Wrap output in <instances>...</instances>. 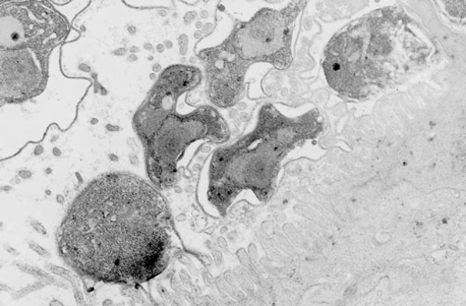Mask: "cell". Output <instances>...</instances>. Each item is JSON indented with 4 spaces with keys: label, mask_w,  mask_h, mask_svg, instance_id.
I'll return each instance as SVG.
<instances>
[{
    "label": "cell",
    "mask_w": 466,
    "mask_h": 306,
    "mask_svg": "<svg viewBox=\"0 0 466 306\" xmlns=\"http://www.w3.org/2000/svg\"><path fill=\"white\" fill-rule=\"evenodd\" d=\"M56 240L58 255L83 279L137 287L168 267L175 233L160 190L133 173L113 171L77 194Z\"/></svg>",
    "instance_id": "obj_1"
},
{
    "label": "cell",
    "mask_w": 466,
    "mask_h": 306,
    "mask_svg": "<svg viewBox=\"0 0 466 306\" xmlns=\"http://www.w3.org/2000/svg\"><path fill=\"white\" fill-rule=\"evenodd\" d=\"M436 47L423 27L400 6L372 11L347 24L324 48L321 66L329 87L363 100L426 68Z\"/></svg>",
    "instance_id": "obj_2"
},
{
    "label": "cell",
    "mask_w": 466,
    "mask_h": 306,
    "mask_svg": "<svg viewBox=\"0 0 466 306\" xmlns=\"http://www.w3.org/2000/svg\"><path fill=\"white\" fill-rule=\"evenodd\" d=\"M203 79L198 67L168 66L134 116L133 127L144 148L147 174L160 191L177 185L180 163L192 145H222L230 138L228 122L215 107L188 102Z\"/></svg>",
    "instance_id": "obj_3"
},
{
    "label": "cell",
    "mask_w": 466,
    "mask_h": 306,
    "mask_svg": "<svg viewBox=\"0 0 466 306\" xmlns=\"http://www.w3.org/2000/svg\"><path fill=\"white\" fill-rule=\"evenodd\" d=\"M324 130L317 108L289 117L272 104L263 105L250 132L212 154L201 183L204 199L221 217L244 193H252L261 203L269 201L285 158Z\"/></svg>",
    "instance_id": "obj_4"
},
{
    "label": "cell",
    "mask_w": 466,
    "mask_h": 306,
    "mask_svg": "<svg viewBox=\"0 0 466 306\" xmlns=\"http://www.w3.org/2000/svg\"><path fill=\"white\" fill-rule=\"evenodd\" d=\"M307 5V2H291L281 9L263 8L248 21H237L220 44L198 53L206 94L213 106L238 105L254 66L269 65L279 71L290 67L297 22Z\"/></svg>",
    "instance_id": "obj_5"
},
{
    "label": "cell",
    "mask_w": 466,
    "mask_h": 306,
    "mask_svg": "<svg viewBox=\"0 0 466 306\" xmlns=\"http://www.w3.org/2000/svg\"><path fill=\"white\" fill-rule=\"evenodd\" d=\"M73 22L51 2H2L0 6V97L24 103L48 83L52 53L79 38Z\"/></svg>",
    "instance_id": "obj_6"
},
{
    "label": "cell",
    "mask_w": 466,
    "mask_h": 306,
    "mask_svg": "<svg viewBox=\"0 0 466 306\" xmlns=\"http://www.w3.org/2000/svg\"><path fill=\"white\" fill-rule=\"evenodd\" d=\"M15 264H16L15 266H17L18 269H20L21 270L27 272L29 274H32L38 279L44 280L47 283L54 284V285H62V283L60 281L56 280L49 274L43 272L42 270H40L37 268H35V267H32L29 265H25V264H21V263H15Z\"/></svg>",
    "instance_id": "obj_7"
},
{
    "label": "cell",
    "mask_w": 466,
    "mask_h": 306,
    "mask_svg": "<svg viewBox=\"0 0 466 306\" xmlns=\"http://www.w3.org/2000/svg\"><path fill=\"white\" fill-rule=\"evenodd\" d=\"M46 283L41 281V282L35 283V284H33L31 286H28L26 288H24V289H22L21 291H19L16 293V296H15V299L22 298L25 295H27V294H29V293H31V292H33V291L42 288V286L46 285Z\"/></svg>",
    "instance_id": "obj_8"
},
{
    "label": "cell",
    "mask_w": 466,
    "mask_h": 306,
    "mask_svg": "<svg viewBox=\"0 0 466 306\" xmlns=\"http://www.w3.org/2000/svg\"><path fill=\"white\" fill-rule=\"evenodd\" d=\"M30 249L43 258H50V254L35 242L29 243Z\"/></svg>",
    "instance_id": "obj_9"
},
{
    "label": "cell",
    "mask_w": 466,
    "mask_h": 306,
    "mask_svg": "<svg viewBox=\"0 0 466 306\" xmlns=\"http://www.w3.org/2000/svg\"><path fill=\"white\" fill-rule=\"evenodd\" d=\"M34 229L42 235H46V229L38 222H33Z\"/></svg>",
    "instance_id": "obj_10"
}]
</instances>
